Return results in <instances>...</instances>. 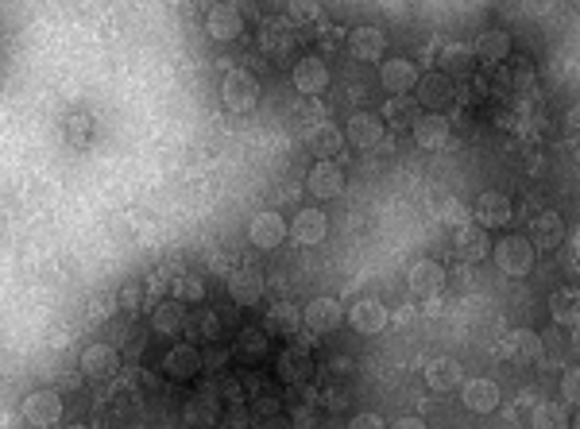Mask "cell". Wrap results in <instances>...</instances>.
Listing matches in <instances>:
<instances>
[{
	"label": "cell",
	"mask_w": 580,
	"mask_h": 429,
	"mask_svg": "<svg viewBox=\"0 0 580 429\" xmlns=\"http://www.w3.org/2000/svg\"><path fill=\"white\" fill-rule=\"evenodd\" d=\"M503 356L511 364H534V360H542V337L534 329H511L503 337Z\"/></svg>",
	"instance_id": "cb8c5ba5"
},
{
	"label": "cell",
	"mask_w": 580,
	"mask_h": 429,
	"mask_svg": "<svg viewBox=\"0 0 580 429\" xmlns=\"http://www.w3.org/2000/svg\"><path fill=\"white\" fill-rule=\"evenodd\" d=\"M345 140L360 151H379L387 143V120L379 113H352L345 124Z\"/></svg>",
	"instance_id": "3957f363"
},
{
	"label": "cell",
	"mask_w": 580,
	"mask_h": 429,
	"mask_svg": "<svg viewBox=\"0 0 580 429\" xmlns=\"http://www.w3.org/2000/svg\"><path fill=\"white\" fill-rule=\"evenodd\" d=\"M383 120H387V128H414L418 120H422V105H418V97L414 93H406V97H387V105H383Z\"/></svg>",
	"instance_id": "83f0119b"
},
{
	"label": "cell",
	"mask_w": 580,
	"mask_h": 429,
	"mask_svg": "<svg viewBox=\"0 0 580 429\" xmlns=\"http://www.w3.org/2000/svg\"><path fill=\"white\" fill-rule=\"evenodd\" d=\"M461 383V364H457V356H434L430 364H426V387L430 391H453Z\"/></svg>",
	"instance_id": "4dcf8cb0"
},
{
	"label": "cell",
	"mask_w": 580,
	"mask_h": 429,
	"mask_svg": "<svg viewBox=\"0 0 580 429\" xmlns=\"http://www.w3.org/2000/svg\"><path fill=\"white\" fill-rule=\"evenodd\" d=\"M89 128H93V120H89L86 113L70 116V143H86L89 140Z\"/></svg>",
	"instance_id": "ee69618b"
},
{
	"label": "cell",
	"mask_w": 580,
	"mask_h": 429,
	"mask_svg": "<svg viewBox=\"0 0 580 429\" xmlns=\"http://www.w3.org/2000/svg\"><path fill=\"white\" fill-rule=\"evenodd\" d=\"M348 429H391L379 414H372V410H364V414H352V422H348Z\"/></svg>",
	"instance_id": "f6af8a7d"
},
{
	"label": "cell",
	"mask_w": 580,
	"mask_h": 429,
	"mask_svg": "<svg viewBox=\"0 0 580 429\" xmlns=\"http://www.w3.org/2000/svg\"><path fill=\"white\" fill-rule=\"evenodd\" d=\"M387 321H391V314H387V306H383L379 298H360V302L348 310V325H352L356 333H364V337L383 333Z\"/></svg>",
	"instance_id": "603a6c76"
},
{
	"label": "cell",
	"mask_w": 580,
	"mask_h": 429,
	"mask_svg": "<svg viewBox=\"0 0 580 429\" xmlns=\"http://www.w3.org/2000/svg\"><path fill=\"white\" fill-rule=\"evenodd\" d=\"M275 375H279V383H287V387H302V383H310V375H314V356H310L306 348H298V344H287V348L279 352V360H275Z\"/></svg>",
	"instance_id": "4fadbf2b"
},
{
	"label": "cell",
	"mask_w": 580,
	"mask_h": 429,
	"mask_svg": "<svg viewBox=\"0 0 580 429\" xmlns=\"http://www.w3.org/2000/svg\"><path fill=\"white\" fill-rule=\"evenodd\" d=\"M174 279H178V275H174L171 267H159V271L151 275V283H147V302L159 306V302H163V290H171Z\"/></svg>",
	"instance_id": "60d3db41"
},
{
	"label": "cell",
	"mask_w": 580,
	"mask_h": 429,
	"mask_svg": "<svg viewBox=\"0 0 580 429\" xmlns=\"http://www.w3.org/2000/svg\"><path fill=\"white\" fill-rule=\"evenodd\" d=\"M426 314H430V317H441V314H445V302H441V294L426 302Z\"/></svg>",
	"instance_id": "681fc988"
},
{
	"label": "cell",
	"mask_w": 580,
	"mask_h": 429,
	"mask_svg": "<svg viewBox=\"0 0 580 429\" xmlns=\"http://www.w3.org/2000/svg\"><path fill=\"white\" fill-rule=\"evenodd\" d=\"M441 62H445V74H449V78H453V74H457V78H468V74L480 66L476 55H472V47H461V43H449V47L441 51Z\"/></svg>",
	"instance_id": "d590c367"
},
{
	"label": "cell",
	"mask_w": 580,
	"mask_h": 429,
	"mask_svg": "<svg viewBox=\"0 0 580 429\" xmlns=\"http://www.w3.org/2000/svg\"><path fill=\"white\" fill-rule=\"evenodd\" d=\"M186 333L190 337H198V341H217V333H221V317L213 314V310H205V306H198V314L186 317Z\"/></svg>",
	"instance_id": "f35d334b"
},
{
	"label": "cell",
	"mask_w": 580,
	"mask_h": 429,
	"mask_svg": "<svg viewBox=\"0 0 580 429\" xmlns=\"http://www.w3.org/2000/svg\"><path fill=\"white\" fill-rule=\"evenodd\" d=\"M113 302H116V298H97V306H93V314H89V321L97 325L101 317H109V314H113V310H116Z\"/></svg>",
	"instance_id": "bcb514c9"
},
{
	"label": "cell",
	"mask_w": 580,
	"mask_h": 429,
	"mask_svg": "<svg viewBox=\"0 0 580 429\" xmlns=\"http://www.w3.org/2000/svg\"><path fill=\"white\" fill-rule=\"evenodd\" d=\"M499 383L495 379H488V375H476V379H468L461 387V402L468 414H492V410H499Z\"/></svg>",
	"instance_id": "d6986e66"
},
{
	"label": "cell",
	"mask_w": 580,
	"mask_h": 429,
	"mask_svg": "<svg viewBox=\"0 0 580 429\" xmlns=\"http://www.w3.org/2000/svg\"><path fill=\"white\" fill-rule=\"evenodd\" d=\"M418 82H422V70L410 58H383L379 62V86L391 97H406L410 89H418Z\"/></svg>",
	"instance_id": "ba28073f"
},
{
	"label": "cell",
	"mask_w": 580,
	"mask_h": 429,
	"mask_svg": "<svg viewBox=\"0 0 580 429\" xmlns=\"http://www.w3.org/2000/svg\"><path fill=\"white\" fill-rule=\"evenodd\" d=\"M410 136H414V143H418L422 151H441V147L449 143V136H453V128H449V120L441 113H426L414 128H410Z\"/></svg>",
	"instance_id": "484cf974"
},
{
	"label": "cell",
	"mask_w": 580,
	"mask_h": 429,
	"mask_svg": "<svg viewBox=\"0 0 580 429\" xmlns=\"http://www.w3.org/2000/svg\"><path fill=\"white\" fill-rule=\"evenodd\" d=\"M569 244H573V259L580 263V229L573 232V236H569Z\"/></svg>",
	"instance_id": "f907efd6"
},
{
	"label": "cell",
	"mask_w": 580,
	"mask_h": 429,
	"mask_svg": "<svg viewBox=\"0 0 580 429\" xmlns=\"http://www.w3.org/2000/svg\"><path fill=\"white\" fill-rule=\"evenodd\" d=\"M267 348H271V341L263 337V329H240V337H236V344H232V352L240 356V360H263L267 356Z\"/></svg>",
	"instance_id": "74e56055"
},
{
	"label": "cell",
	"mask_w": 580,
	"mask_h": 429,
	"mask_svg": "<svg viewBox=\"0 0 580 429\" xmlns=\"http://www.w3.org/2000/svg\"><path fill=\"white\" fill-rule=\"evenodd\" d=\"M202 356H205V368H221V364L229 360V348H209Z\"/></svg>",
	"instance_id": "7dc6e473"
},
{
	"label": "cell",
	"mask_w": 580,
	"mask_h": 429,
	"mask_svg": "<svg viewBox=\"0 0 580 429\" xmlns=\"http://www.w3.org/2000/svg\"><path fill=\"white\" fill-rule=\"evenodd\" d=\"M306 190L314 194L318 201H333L345 194V167L325 159V163H314V171L306 178Z\"/></svg>",
	"instance_id": "9a60e30c"
},
{
	"label": "cell",
	"mask_w": 580,
	"mask_h": 429,
	"mask_svg": "<svg viewBox=\"0 0 580 429\" xmlns=\"http://www.w3.org/2000/svg\"><path fill=\"white\" fill-rule=\"evenodd\" d=\"M151 329L159 337H174L178 329H186V306L174 302V298H163L155 310H151Z\"/></svg>",
	"instance_id": "1f68e13d"
},
{
	"label": "cell",
	"mask_w": 580,
	"mask_h": 429,
	"mask_svg": "<svg viewBox=\"0 0 580 429\" xmlns=\"http://www.w3.org/2000/svg\"><path fill=\"white\" fill-rule=\"evenodd\" d=\"M302 310L294 306V302H275L271 310H267V329H275V333H283V337H294L298 329H302Z\"/></svg>",
	"instance_id": "e575fe53"
},
{
	"label": "cell",
	"mask_w": 580,
	"mask_h": 429,
	"mask_svg": "<svg viewBox=\"0 0 580 429\" xmlns=\"http://www.w3.org/2000/svg\"><path fill=\"white\" fill-rule=\"evenodd\" d=\"M345 47L356 62H376V58H383V51H387V35H383V28H376V24H360V28L348 31Z\"/></svg>",
	"instance_id": "ffe728a7"
},
{
	"label": "cell",
	"mask_w": 580,
	"mask_h": 429,
	"mask_svg": "<svg viewBox=\"0 0 580 429\" xmlns=\"http://www.w3.org/2000/svg\"><path fill=\"white\" fill-rule=\"evenodd\" d=\"M78 364H82V375H86L89 383H109L120 372V352H116L113 344H86Z\"/></svg>",
	"instance_id": "30bf717a"
},
{
	"label": "cell",
	"mask_w": 580,
	"mask_h": 429,
	"mask_svg": "<svg viewBox=\"0 0 580 429\" xmlns=\"http://www.w3.org/2000/svg\"><path fill=\"white\" fill-rule=\"evenodd\" d=\"M495 244L488 240V229L484 225H476V221H468V225H457V256L464 263H480V259H488Z\"/></svg>",
	"instance_id": "d4e9b609"
},
{
	"label": "cell",
	"mask_w": 580,
	"mask_h": 429,
	"mask_svg": "<svg viewBox=\"0 0 580 429\" xmlns=\"http://www.w3.org/2000/svg\"><path fill=\"white\" fill-rule=\"evenodd\" d=\"M530 429H573L569 402H538L530 414Z\"/></svg>",
	"instance_id": "836d02e7"
},
{
	"label": "cell",
	"mask_w": 580,
	"mask_h": 429,
	"mask_svg": "<svg viewBox=\"0 0 580 429\" xmlns=\"http://www.w3.org/2000/svg\"><path fill=\"white\" fill-rule=\"evenodd\" d=\"M391 429H430L426 426V418H418V414H406V418H395V426Z\"/></svg>",
	"instance_id": "c3c4849f"
},
{
	"label": "cell",
	"mask_w": 580,
	"mask_h": 429,
	"mask_svg": "<svg viewBox=\"0 0 580 429\" xmlns=\"http://www.w3.org/2000/svg\"><path fill=\"white\" fill-rule=\"evenodd\" d=\"M561 399L569 406H580V368H569L561 375Z\"/></svg>",
	"instance_id": "7bdbcfd3"
},
{
	"label": "cell",
	"mask_w": 580,
	"mask_h": 429,
	"mask_svg": "<svg viewBox=\"0 0 580 429\" xmlns=\"http://www.w3.org/2000/svg\"><path fill=\"white\" fill-rule=\"evenodd\" d=\"M550 317L565 329L580 325V286H561L550 294Z\"/></svg>",
	"instance_id": "f1b7e54d"
},
{
	"label": "cell",
	"mask_w": 580,
	"mask_h": 429,
	"mask_svg": "<svg viewBox=\"0 0 580 429\" xmlns=\"http://www.w3.org/2000/svg\"><path fill=\"white\" fill-rule=\"evenodd\" d=\"M182 418H186V422H190L194 429H213V426H217V418H221V402H217V391H202V395H194V399L186 402Z\"/></svg>",
	"instance_id": "f546056e"
},
{
	"label": "cell",
	"mask_w": 580,
	"mask_h": 429,
	"mask_svg": "<svg viewBox=\"0 0 580 429\" xmlns=\"http://www.w3.org/2000/svg\"><path fill=\"white\" fill-rule=\"evenodd\" d=\"M302 317H306V329H310V333H337V329L348 321L345 306H341L337 298H329V294H321V298H314V302H306Z\"/></svg>",
	"instance_id": "8fae6325"
},
{
	"label": "cell",
	"mask_w": 580,
	"mask_h": 429,
	"mask_svg": "<svg viewBox=\"0 0 580 429\" xmlns=\"http://www.w3.org/2000/svg\"><path fill=\"white\" fill-rule=\"evenodd\" d=\"M472 55H476V62L480 66H499L503 58H511V35L507 31H480L476 35V43H472Z\"/></svg>",
	"instance_id": "4316f807"
},
{
	"label": "cell",
	"mask_w": 580,
	"mask_h": 429,
	"mask_svg": "<svg viewBox=\"0 0 580 429\" xmlns=\"http://www.w3.org/2000/svg\"><path fill=\"white\" fill-rule=\"evenodd\" d=\"M205 31H209L213 43H232L244 31V12L236 4H213L209 16H205Z\"/></svg>",
	"instance_id": "e0dca14e"
},
{
	"label": "cell",
	"mask_w": 580,
	"mask_h": 429,
	"mask_svg": "<svg viewBox=\"0 0 580 429\" xmlns=\"http://www.w3.org/2000/svg\"><path fill=\"white\" fill-rule=\"evenodd\" d=\"M171 298L174 302H182V306H202L205 279L202 275H182V271H178V279H174V286H171Z\"/></svg>",
	"instance_id": "8d00e7d4"
},
{
	"label": "cell",
	"mask_w": 580,
	"mask_h": 429,
	"mask_svg": "<svg viewBox=\"0 0 580 429\" xmlns=\"http://www.w3.org/2000/svg\"><path fill=\"white\" fill-rule=\"evenodd\" d=\"M202 368H205V356L198 344H174L171 352L163 356V375H167V379H178V383L194 379Z\"/></svg>",
	"instance_id": "ac0fdd59"
},
{
	"label": "cell",
	"mask_w": 580,
	"mask_h": 429,
	"mask_svg": "<svg viewBox=\"0 0 580 429\" xmlns=\"http://www.w3.org/2000/svg\"><path fill=\"white\" fill-rule=\"evenodd\" d=\"M511 217H515V205L507 194H499V190H484L476 205H472V221L476 225H484V229H507L511 225Z\"/></svg>",
	"instance_id": "9c48e42d"
},
{
	"label": "cell",
	"mask_w": 580,
	"mask_h": 429,
	"mask_svg": "<svg viewBox=\"0 0 580 429\" xmlns=\"http://www.w3.org/2000/svg\"><path fill=\"white\" fill-rule=\"evenodd\" d=\"M290 82H294V89H298L302 97H318V93H325V89H329V66H325V58L321 55L294 58Z\"/></svg>",
	"instance_id": "52a82bcc"
},
{
	"label": "cell",
	"mask_w": 580,
	"mask_h": 429,
	"mask_svg": "<svg viewBox=\"0 0 580 429\" xmlns=\"http://www.w3.org/2000/svg\"><path fill=\"white\" fill-rule=\"evenodd\" d=\"M445 283H449V275H445V267H441L437 259H414L410 271H406V286H410V294L422 298V302L437 298V294L445 290Z\"/></svg>",
	"instance_id": "5b68a950"
},
{
	"label": "cell",
	"mask_w": 580,
	"mask_h": 429,
	"mask_svg": "<svg viewBox=\"0 0 580 429\" xmlns=\"http://www.w3.org/2000/svg\"><path fill=\"white\" fill-rule=\"evenodd\" d=\"M526 240L534 244V252H553V248H561V244H565V221H561V213L542 209V213L530 221V236H526Z\"/></svg>",
	"instance_id": "7402d4cb"
},
{
	"label": "cell",
	"mask_w": 580,
	"mask_h": 429,
	"mask_svg": "<svg viewBox=\"0 0 580 429\" xmlns=\"http://www.w3.org/2000/svg\"><path fill=\"white\" fill-rule=\"evenodd\" d=\"M534 244L526 240V236H503V240H495L492 248V259L495 267L507 275V279H526L530 271H534Z\"/></svg>",
	"instance_id": "7a4b0ae2"
},
{
	"label": "cell",
	"mask_w": 580,
	"mask_h": 429,
	"mask_svg": "<svg viewBox=\"0 0 580 429\" xmlns=\"http://www.w3.org/2000/svg\"><path fill=\"white\" fill-rule=\"evenodd\" d=\"M24 422L35 429H51L62 422V395L58 391H31L24 399Z\"/></svg>",
	"instance_id": "5bb4252c"
},
{
	"label": "cell",
	"mask_w": 580,
	"mask_h": 429,
	"mask_svg": "<svg viewBox=\"0 0 580 429\" xmlns=\"http://www.w3.org/2000/svg\"><path fill=\"white\" fill-rule=\"evenodd\" d=\"M290 236H294L298 248H314V244H321V240L329 236V217H325L321 209H314V205H306V209L294 213Z\"/></svg>",
	"instance_id": "2e32d148"
},
{
	"label": "cell",
	"mask_w": 580,
	"mask_h": 429,
	"mask_svg": "<svg viewBox=\"0 0 580 429\" xmlns=\"http://www.w3.org/2000/svg\"><path fill=\"white\" fill-rule=\"evenodd\" d=\"M573 429H580V406H577V418H573Z\"/></svg>",
	"instance_id": "816d5d0a"
},
{
	"label": "cell",
	"mask_w": 580,
	"mask_h": 429,
	"mask_svg": "<svg viewBox=\"0 0 580 429\" xmlns=\"http://www.w3.org/2000/svg\"><path fill=\"white\" fill-rule=\"evenodd\" d=\"M414 97H418L422 113H441L445 105H453V101H457V82H453L445 70L422 74V82H418V89H414Z\"/></svg>",
	"instance_id": "8992f818"
},
{
	"label": "cell",
	"mask_w": 580,
	"mask_h": 429,
	"mask_svg": "<svg viewBox=\"0 0 580 429\" xmlns=\"http://www.w3.org/2000/svg\"><path fill=\"white\" fill-rule=\"evenodd\" d=\"M283 12H287L290 24L298 28V24H310V20H318V16H321V4H287Z\"/></svg>",
	"instance_id": "b9f144b4"
},
{
	"label": "cell",
	"mask_w": 580,
	"mask_h": 429,
	"mask_svg": "<svg viewBox=\"0 0 580 429\" xmlns=\"http://www.w3.org/2000/svg\"><path fill=\"white\" fill-rule=\"evenodd\" d=\"M260 47L267 58L275 62H287L298 55V28L290 20H263L260 28Z\"/></svg>",
	"instance_id": "277c9868"
},
{
	"label": "cell",
	"mask_w": 580,
	"mask_h": 429,
	"mask_svg": "<svg viewBox=\"0 0 580 429\" xmlns=\"http://www.w3.org/2000/svg\"><path fill=\"white\" fill-rule=\"evenodd\" d=\"M263 89H260V78L256 74H248V70H229L225 74V82H221V101H225V109L229 113H256V105H260Z\"/></svg>",
	"instance_id": "6da1fadb"
},
{
	"label": "cell",
	"mask_w": 580,
	"mask_h": 429,
	"mask_svg": "<svg viewBox=\"0 0 580 429\" xmlns=\"http://www.w3.org/2000/svg\"><path fill=\"white\" fill-rule=\"evenodd\" d=\"M144 298H147V290L140 283H124L120 286V294H116V306L124 310V314H136L140 306H144Z\"/></svg>",
	"instance_id": "ab89813d"
},
{
	"label": "cell",
	"mask_w": 580,
	"mask_h": 429,
	"mask_svg": "<svg viewBox=\"0 0 580 429\" xmlns=\"http://www.w3.org/2000/svg\"><path fill=\"white\" fill-rule=\"evenodd\" d=\"M306 147L318 155V163H325V159H333V155L345 147V132H341V128H333V124H318V128H310Z\"/></svg>",
	"instance_id": "d6a6232c"
},
{
	"label": "cell",
	"mask_w": 580,
	"mask_h": 429,
	"mask_svg": "<svg viewBox=\"0 0 580 429\" xmlns=\"http://www.w3.org/2000/svg\"><path fill=\"white\" fill-rule=\"evenodd\" d=\"M267 294V279L260 267H236L229 275V298L236 306H256Z\"/></svg>",
	"instance_id": "44dd1931"
},
{
	"label": "cell",
	"mask_w": 580,
	"mask_h": 429,
	"mask_svg": "<svg viewBox=\"0 0 580 429\" xmlns=\"http://www.w3.org/2000/svg\"><path fill=\"white\" fill-rule=\"evenodd\" d=\"M287 236H290V225L283 221V213H275V209H263V213H256V217H252V225H248V240H252L260 252L279 248Z\"/></svg>",
	"instance_id": "7c38bea8"
},
{
	"label": "cell",
	"mask_w": 580,
	"mask_h": 429,
	"mask_svg": "<svg viewBox=\"0 0 580 429\" xmlns=\"http://www.w3.org/2000/svg\"><path fill=\"white\" fill-rule=\"evenodd\" d=\"M70 429H93V426H70Z\"/></svg>",
	"instance_id": "f5cc1de1"
}]
</instances>
